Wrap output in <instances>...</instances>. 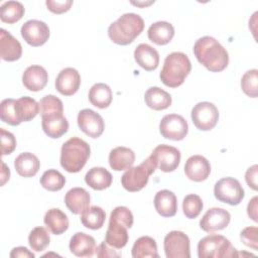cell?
Segmentation results:
<instances>
[{
	"mask_svg": "<svg viewBox=\"0 0 258 258\" xmlns=\"http://www.w3.org/2000/svg\"><path fill=\"white\" fill-rule=\"evenodd\" d=\"M194 53L198 61L210 72H222L228 67V51L212 36H203L199 38L195 42Z\"/></svg>",
	"mask_w": 258,
	"mask_h": 258,
	"instance_id": "cell-1",
	"label": "cell"
},
{
	"mask_svg": "<svg viewBox=\"0 0 258 258\" xmlns=\"http://www.w3.org/2000/svg\"><path fill=\"white\" fill-rule=\"evenodd\" d=\"M133 215L127 207H116L110 214L105 242L115 249L126 246L129 236L128 229L133 226Z\"/></svg>",
	"mask_w": 258,
	"mask_h": 258,
	"instance_id": "cell-2",
	"label": "cell"
},
{
	"mask_svg": "<svg viewBox=\"0 0 258 258\" xmlns=\"http://www.w3.org/2000/svg\"><path fill=\"white\" fill-rule=\"evenodd\" d=\"M144 29L143 18L136 13H125L108 27L109 38L116 44L127 45Z\"/></svg>",
	"mask_w": 258,
	"mask_h": 258,
	"instance_id": "cell-3",
	"label": "cell"
},
{
	"mask_svg": "<svg viewBox=\"0 0 258 258\" xmlns=\"http://www.w3.org/2000/svg\"><path fill=\"white\" fill-rule=\"evenodd\" d=\"M91 154L90 145L80 137L67 140L60 149V165L71 173L79 172L86 165Z\"/></svg>",
	"mask_w": 258,
	"mask_h": 258,
	"instance_id": "cell-4",
	"label": "cell"
},
{
	"mask_svg": "<svg viewBox=\"0 0 258 258\" xmlns=\"http://www.w3.org/2000/svg\"><path fill=\"white\" fill-rule=\"evenodd\" d=\"M190 70L188 56L183 52L174 51L165 57L159 78L166 87L177 88L183 84Z\"/></svg>",
	"mask_w": 258,
	"mask_h": 258,
	"instance_id": "cell-5",
	"label": "cell"
},
{
	"mask_svg": "<svg viewBox=\"0 0 258 258\" xmlns=\"http://www.w3.org/2000/svg\"><path fill=\"white\" fill-rule=\"evenodd\" d=\"M237 250L224 236L211 234L199 241V258H228L238 256Z\"/></svg>",
	"mask_w": 258,
	"mask_h": 258,
	"instance_id": "cell-6",
	"label": "cell"
},
{
	"mask_svg": "<svg viewBox=\"0 0 258 258\" xmlns=\"http://www.w3.org/2000/svg\"><path fill=\"white\" fill-rule=\"evenodd\" d=\"M156 168V164L149 156L139 165L129 167L121 177V184L128 191H139L145 187L149 180V176Z\"/></svg>",
	"mask_w": 258,
	"mask_h": 258,
	"instance_id": "cell-7",
	"label": "cell"
},
{
	"mask_svg": "<svg viewBox=\"0 0 258 258\" xmlns=\"http://www.w3.org/2000/svg\"><path fill=\"white\" fill-rule=\"evenodd\" d=\"M214 195L219 202L230 206H237L244 199L245 191L238 179L224 177L215 183Z\"/></svg>",
	"mask_w": 258,
	"mask_h": 258,
	"instance_id": "cell-8",
	"label": "cell"
},
{
	"mask_svg": "<svg viewBox=\"0 0 258 258\" xmlns=\"http://www.w3.org/2000/svg\"><path fill=\"white\" fill-rule=\"evenodd\" d=\"M191 120L194 125L201 131L212 130L218 123V108L211 102H200L191 109Z\"/></svg>",
	"mask_w": 258,
	"mask_h": 258,
	"instance_id": "cell-9",
	"label": "cell"
},
{
	"mask_svg": "<svg viewBox=\"0 0 258 258\" xmlns=\"http://www.w3.org/2000/svg\"><path fill=\"white\" fill-rule=\"evenodd\" d=\"M150 157L161 171L171 172L178 167L181 155L177 148L167 144H160L153 149Z\"/></svg>",
	"mask_w": 258,
	"mask_h": 258,
	"instance_id": "cell-10",
	"label": "cell"
},
{
	"mask_svg": "<svg viewBox=\"0 0 258 258\" xmlns=\"http://www.w3.org/2000/svg\"><path fill=\"white\" fill-rule=\"evenodd\" d=\"M189 238L181 231H171L164 237L163 248L167 258H189Z\"/></svg>",
	"mask_w": 258,
	"mask_h": 258,
	"instance_id": "cell-11",
	"label": "cell"
},
{
	"mask_svg": "<svg viewBox=\"0 0 258 258\" xmlns=\"http://www.w3.org/2000/svg\"><path fill=\"white\" fill-rule=\"evenodd\" d=\"M159 132L165 139L179 141L187 135L188 125L181 115L167 114L159 123Z\"/></svg>",
	"mask_w": 258,
	"mask_h": 258,
	"instance_id": "cell-12",
	"label": "cell"
},
{
	"mask_svg": "<svg viewBox=\"0 0 258 258\" xmlns=\"http://www.w3.org/2000/svg\"><path fill=\"white\" fill-rule=\"evenodd\" d=\"M21 36L31 46L43 45L49 38L48 25L37 19H30L21 26Z\"/></svg>",
	"mask_w": 258,
	"mask_h": 258,
	"instance_id": "cell-13",
	"label": "cell"
},
{
	"mask_svg": "<svg viewBox=\"0 0 258 258\" xmlns=\"http://www.w3.org/2000/svg\"><path fill=\"white\" fill-rule=\"evenodd\" d=\"M77 122L80 130L91 138L100 137L105 129L104 119L92 109L81 110L78 114Z\"/></svg>",
	"mask_w": 258,
	"mask_h": 258,
	"instance_id": "cell-14",
	"label": "cell"
},
{
	"mask_svg": "<svg viewBox=\"0 0 258 258\" xmlns=\"http://www.w3.org/2000/svg\"><path fill=\"white\" fill-rule=\"evenodd\" d=\"M231 221L230 213L222 208L209 209L200 221V227L207 233H213L225 229Z\"/></svg>",
	"mask_w": 258,
	"mask_h": 258,
	"instance_id": "cell-15",
	"label": "cell"
},
{
	"mask_svg": "<svg viewBox=\"0 0 258 258\" xmlns=\"http://www.w3.org/2000/svg\"><path fill=\"white\" fill-rule=\"evenodd\" d=\"M55 89L63 96L76 94L81 86V76L74 68L61 70L55 79Z\"/></svg>",
	"mask_w": 258,
	"mask_h": 258,
	"instance_id": "cell-16",
	"label": "cell"
},
{
	"mask_svg": "<svg viewBox=\"0 0 258 258\" xmlns=\"http://www.w3.org/2000/svg\"><path fill=\"white\" fill-rule=\"evenodd\" d=\"M184 173L192 181H204L211 173V164L206 157L199 154L192 155L185 161Z\"/></svg>",
	"mask_w": 258,
	"mask_h": 258,
	"instance_id": "cell-17",
	"label": "cell"
},
{
	"mask_svg": "<svg viewBox=\"0 0 258 258\" xmlns=\"http://www.w3.org/2000/svg\"><path fill=\"white\" fill-rule=\"evenodd\" d=\"M41 127L48 137L56 139L68 132L69 121L62 113L54 112L41 115Z\"/></svg>",
	"mask_w": 258,
	"mask_h": 258,
	"instance_id": "cell-18",
	"label": "cell"
},
{
	"mask_svg": "<svg viewBox=\"0 0 258 258\" xmlns=\"http://www.w3.org/2000/svg\"><path fill=\"white\" fill-rule=\"evenodd\" d=\"M69 248L75 256L92 257L96 253V241L84 232H77L71 238Z\"/></svg>",
	"mask_w": 258,
	"mask_h": 258,
	"instance_id": "cell-19",
	"label": "cell"
},
{
	"mask_svg": "<svg viewBox=\"0 0 258 258\" xmlns=\"http://www.w3.org/2000/svg\"><path fill=\"white\" fill-rule=\"evenodd\" d=\"M22 46L20 42L7 30H0V55L5 61H15L21 57Z\"/></svg>",
	"mask_w": 258,
	"mask_h": 258,
	"instance_id": "cell-20",
	"label": "cell"
},
{
	"mask_svg": "<svg viewBox=\"0 0 258 258\" xmlns=\"http://www.w3.org/2000/svg\"><path fill=\"white\" fill-rule=\"evenodd\" d=\"M48 74L41 66L33 64L28 67L22 75L23 86L32 92L41 91L47 84Z\"/></svg>",
	"mask_w": 258,
	"mask_h": 258,
	"instance_id": "cell-21",
	"label": "cell"
},
{
	"mask_svg": "<svg viewBox=\"0 0 258 258\" xmlns=\"http://www.w3.org/2000/svg\"><path fill=\"white\" fill-rule=\"evenodd\" d=\"M134 59L142 69L151 72L159 64L158 51L147 43H140L134 50Z\"/></svg>",
	"mask_w": 258,
	"mask_h": 258,
	"instance_id": "cell-22",
	"label": "cell"
},
{
	"mask_svg": "<svg viewBox=\"0 0 258 258\" xmlns=\"http://www.w3.org/2000/svg\"><path fill=\"white\" fill-rule=\"evenodd\" d=\"M91 202L90 194L83 187H73L64 196L67 208L75 215L82 214Z\"/></svg>",
	"mask_w": 258,
	"mask_h": 258,
	"instance_id": "cell-23",
	"label": "cell"
},
{
	"mask_svg": "<svg viewBox=\"0 0 258 258\" xmlns=\"http://www.w3.org/2000/svg\"><path fill=\"white\" fill-rule=\"evenodd\" d=\"M154 207L161 217H173L177 212V199L171 190L161 189L154 197Z\"/></svg>",
	"mask_w": 258,
	"mask_h": 258,
	"instance_id": "cell-24",
	"label": "cell"
},
{
	"mask_svg": "<svg viewBox=\"0 0 258 258\" xmlns=\"http://www.w3.org/2000/svg\"><path fill=\"white\" fill-rule=\"evenodd\" d=\"M135 161V153L132 149L125 146H118L109 153L110 167L116 171L128 169Z\"/></svg>",
	"mask_w": 258,
	"mask_h": 258,
	"instance_id": "cell-25",
	"label": "cell"
},
{
	"mask_svg": "<svg viewBox=\"0 0 258 258\" xmlns=\"http://www.w3.org/2000/svg\"><path fill=\"white\" fill-rule=\"evenodd\" d=\"M147 36L153 43L157 45H165L173 38L174 27L167 21H157L149 26Z\"/></svg>",
	"mask_w": 258,
	"mask_h": 258,
	"instance_id": "cell-26",
	"label": "cell"
},
{
	"mask_svg": "<svg viewBox=\"0 0 258 258\" xmlns=\"http://www.w3.org/2000/svg\"><path fill=\"white\" fill-rule=\"evenodd\" d=\"M14 167L20 176L32 177L38 172L40 161L33 153L23 152L15 158Z\"/></svg>",
	"mask_w": 258,
	"mask_h": 258,
	"instance_id": "cell-27",
	"label": "cell"
},
{
	"mask_svg": "<svg viewBox=\"0 0 258 258\" xmlns=\"http://www.w3.org/2000/svg\"><path fill=\"white\" fill-rule=\"evenodd\" d=\"M144 101L146 105L155 111H161L167 109L172 102L169 93L159 87L149 88L144 95Z\"/></svg>",
	"mask_w": 258,
	"mask_h": 258,
	"instance_id": "cell-28",
	"label": "cell"
},
{
	"mask_svg": "<svg viewBox=\"0 0 258 258\" xmlns=\"http://www.w3.org/2000/svg\"><path fill=\"white\" fill-rule=\"evenodd\" d=\"M43 222L47 229L54 235H60L64 233L69 228L68 216L57 208L48 210L43 218Z\"/></svg>",
	"mask_w": 258,
	"mask_h": 258,
	"instance_id": "cell-29",
	"label": "cell"
},
{
	"mask_svg": "<svg viewBox=\"0 0 258 258\" xmlns=\"http://www.w3.org/2000/svg\"><path fill=\"white\" fill-rule=\"evenodd\" d=\"M113 176L104 167H92L85 175L86 183L96 190H103L112 184Z\"/></svg>",
	"mask_w": 258,
	"mask_h": 258,
	"instance_id": "cell-30",
	"label": "cell"
},
{
	"mask_svg": "<svg viewBox=\"0 0 258 258\" xmlns=\"http://www.w3.org/2000/svg\"><path fill=\"white\" fill-rule=\"evenodd\" d=\"M89 101L97 108H108L112 102V90L104 83H97L89 91Z\"/></svg>",
	"mask_w": 258,
	"mask_h": 258,
	"instance_id": "cell-31",
	"label": "cell"
},
{
	"mask_svg": "<svg viewBox=\"0 0 258 258\" xmlns=\"http://www.w3.org/2000/svg\"><path fill=\"white\" fill-rule=\"evenodd\" d=\"M133 258H158L157 244L155 240L149 236L138 238L132 247Z\"/></svg>",
	"mask_w": 258,
	"mask_h": 258,
	"instance_id": "cell-32",
	"label": "cell"
},
{
	"mask_svg": "<svg viewBox=\"0 0 258 258\" xmlns=\"http://www.w3.org/2000/svg\"><path fill=\"white\" fill-rule=\"evenodd\" d=\"M16 112L20 123L34 119L39 113V103L28 96L16 100Z\"/></svg>",
	"mask_w": 258,
	"mask_h": 258,
	"instance_id": "cell-33",
	"label": "cell"
},
{
	"mask_svg": "<svg viewBox=\"0 0 258 258\" xmlns=\"http://www.w3.org/2000/svg\"><path fill=\"white\" fill-rule=\"evenodd\" d=\"M106 213L105 211L98 206L88 207L81 214V222L84 227L91 230L101 229L105 223Z\"/></svg>",
	"mask_w": 258,
	"mask_h": 258,
	"instance_id": "cell-34",
	"label": "cell"
},
{
	"mask_svg": "<svg viewBox=\"0 0 258 258\" xmlns=\"http://www.w3.org/2000/svg\"><path fill=\"white\" fill-rule=\"evenodd\" d=\"M25 9L18 1H6L0 7V19L2 22L12 24L19 21L24 15Z\"/></svg>",
	"mask_w": 258,
	"mask_h": 258,
	"instance_id": "cell-35",
	"label": "cell"
},
{
	"mask_svg": "<svg viewBox=\"0 0 258 258\" xmlns=\"http://www.w3.org/2000/svg\"><path fill=\"white\" fill-rule=\"evenodd\" d=\"M40 184L49 191H57L64 186L66 178L58 170L48 169L41 175Z\"/></svg>",
	"mask_w": 258,
	"mask_h": 258,
	"instance_id": "cell-36",
	"label": "cell"
},
{
	"mask_svg": "<svg viewBox=\"0 0 258 258\" xmlns=\"http://www.w3.org/2000/svg\"><path fill=\"white\" fill-rule=\"evenodd\" d=\"M50 237L47 230L43 227H35L28 236V244L35 252H41L49 245Z\"/></svg>",
	"mask_w": 258,
	"mask_h": 258,
	"instance_id": "cell-37",
	"label": "cell"
},
{
	"mask_svg": "<svg viewBox=\"0 0 258 258\" xmlns=\"http://www.w3.org/2000/svg\"><path fill=\"white\" fill-rule=\"evenodd\" d=\"M0 117L4 123L11 126H17L20 124L17 112H16V100L12 98L4 99L0 104Z\"/></svg>",
	"mask_w": 258,
	"mask_h": 258,
	"instance_id": "cell-38",
	"label": "cell"
},
{
	"mask_svg": "<svg viewBox=\"0 0 258 258\" xmlns=\"http://www.w3.org/2000/svg\"><path fill=\"white\" fill-rule=\"evenodd\" d=\"M204 204L200 196L190 194L184 197L182 202V211L186 218L188 219H195L197 218L202 210H203Z\"/></svg>",
	"mask_w": 258,
	"mask_h": 258,
	"instance_id": "cell-39",
	"label": "cell"
},
{
	"mask_svg": "<svg viewBox=\"0 0 258 258\" xmlns=\"http://www.w3.org/2000/svg\"><path fill=\"white\" fill-rule=\"evenodd\" d=\"M257 83H258V71L252 69L247 71L241 79L242 91L251 98H257Z\"/></svg>",
	"mask_w": 258,
	"mask_h": 258,
	"instance_id": "cell-40",
	"label": "cell"
},
{
	"mask_svg": "<svg viewBox=\"0 0 258 258\" xmlns=\"http://www.w3.org/2000/svg\"><path fill=\"white\" fill-rule=\"evenodd\" d=\"M39 111L40 115L50 114L54 112L63 113V105L61 100L54 95H46L42 97L39 101Z\"/></svg>",
	"mask_w": 258,
	"mask_h": 258,
	"instance_id": "cell-41",
	"label": "cell"
},
{
	"mask_svg": "<svg viewBox=\"0 0 258 258\" xmlns=\"http://www.w3.org/2000/svg\"><path fill=\"white\" fill-rule=\"evenodd\" d=\"M0 134H1L2 155H7L12 153L16 148L15 136L11 132L5 130L4 128H0Z\"/></svg>",
	"mask_w": 258,
	"mask_h": 258,
	"instance_id": "cell-42",
	"label": "cell"
},
{
	"mask_svg": "<svg viewBox=\"0 0 258 258\" xmlns=\"http://www.w3.org/2000/svg\"><path fill=\"white\" fill-rule=\"evenodd\" d=\"M257 232H258L257 227L253 226V227L244 228L240 233L241 241L247 247H250L255 251L258 249V240H257V235L258 234H257Z\"/></svg>",
	"mask_w": 258,
	"mask_h": 258,
	"instance_id": "cell-43",
	"label": "cell"
},
{
	"mask_svg": "<svg viewBox=\"0 0 258 258\" xmlns=\"http://www.w3.org/2000/svg\"><path fill=\"white\" fill-rule=\"evenodd\" d=\"M45 5L50 12L54 14H61L70 10V8L73 5V0H62V1L46 0Z\"/></svg>",
	"mask_w": 258,
	"mask_h": 258,
	"instance_id": "cell-44",
	"label": "cell"
},
{
	"mask_svg": "<svg viewBox=\"0 0 258 258\" xmlns=\"http://www.w3.org/2000/svg\"><path fill=\"white\" fill-rule=\"evenodd\" d=\"M96 255L100 258H116L121 257V253H118L115 248H111L110 245H108L105 241L102 242L97 248H96Z\"/></svg>",
	"mask_w": 258,
	"mask_h": 258,
	"instance_id": "cell-45",
	"label": "cell"
},
{
	"mask_svg": "<svg viewBox=\"0 0 258 258\" xmlns=\"http://www.w3.org/2000/svg\"><path fill=\"white\" fill-rule=\"evenodd\" d=\"M257 173H258V166L257 164L252 165L246 170L245 173V180L249 187H251L254 190H257L258 184H257Z\"/></svg>",
	"mask_w": 258,
	"mask_h": 258,
	"instance_id": "cell-46",
	"label": "cell"
},
{
	"mask_svg": "<svg viewBox=\"0 0 258 258\" xmlns=\"http://www.w3.org/2000/svg\"><path fill=\"white\" fill-rule=\"evenodd\" d=\"M11 258H34L35 255L30 252L27 248L19 246L12 249L9 255Z\"/></svg>",
	"mask_w": 258,
	"mask_h": 258,
	"instance_id": "cell-47",
	"label": "cell"
},
{
	"mask_svg": "<svg viewBox=\"0 0 258 258\" xmlns=\"http://www.w3.org/2000/svg\"><path fill=\"white\" fill-rule=\"evenodd\" d=\"M257 201L258 198L254 197L247 206V214L249 216V218H251V220H253L254 222H257Z\"/></svg>",
	"mask_w": 258,
	"mask_h": 258,
	"instance_id": "cell-48",
	"label": "cell"
},
{
	"mask_svg": "<svg viewBox=\"0 0 258 258\" xmlns=\"http://www.w3.org/2000/svg\"><path fill=\"white\" fill-rule=\"evenodd\" d=\"M10 177V170L6 166L4 162H2V170H1V185H4L5 182L9 179Z\"/></svg>",
	"mask_w": 258,
	"mask_h": 258,
	"instance_id": "cell-49",
	"label": "cell"
}]
</instances>
